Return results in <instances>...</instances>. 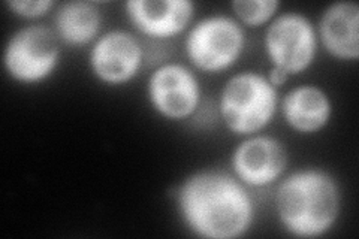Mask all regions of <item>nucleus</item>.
I'll list each match as a JSON object with an SVG mask.
<instances>
[{"label":"nucleus","instance_id":"obj_12","mask_svg":"<svg viewBox=\"0 0 359 239\" xmlns=\"http://www.w3.org/2000/svg\"><path fill=\"white\" fill-rule=\"evenodd\" d=\"M282 114L292 130L313 135L328 126L332 117V102L318 86H299L285 96Z\"/></svg>","mask_w":359,"mask_h":239},{"label":"nucleus","instance_id":"obj_13","mask_svg":"<svg viewBox=\"0 0 359 239\" xmlns=\"http://www.w3.org/2000/svg\"><path fill=\"white\" fill-rule=\"evenodd\" d=\"M102 15L96 4L74 0L57 6L54 17V32L59 39L72 47L95 43L100 36Z\"/></svg>","mask_w":359,"mask_h":239},{"label":"nucleus","instance_id":"obj_8","mask_svg":"<svg viewBox=\"0 0 359 239\" xmlns=\"http://www.w3.org/2000/svg\"><path fill=\"white\" fill-rule=\"evenodd\" d=\"M144 63L140 39L128 30H109L100 35L88 54L90 71L107 86H123L137 76Z\"/></svg>","mask_w":359,"mask_h":239},{"label":"nucleus","instance_id":"obj_1","mask_svg":"<svg viewBox=\"0 0 359 239\" xmlns=\"http://www.w3.org/2000/svg\"><path fill=\"white\" fill-rule=\"evenodd\" d=\"M183 223L204 239H235L250 231L255 202L232 172L204 169L190 174L177 190Z\"/></svg>","mask_w":359,"mask_h":239},{"label":"nucleus","instance_id":"obj_10","mask_svg":"<svg viewBox=\"0 0 359 239\" xmlns=\"http://www.w3.org/2000/svg\"><path fill=\"white\" fill-rule=\"evenodd\" d=\"M125 8L135 29L153 39L180 35L195 14V4L190 0H129Z\"/></svg>","mask_w":359,"mask_h":239},{"label":"nucleus","instance_id":"obj_11","mask_svg":"<svg viewBox=\"0 0 359 239\" xmlns=\"http://www.w3.org/2000/svg\"><path fill=\"white\" fill-rule=\"evenodd\" d=\"M318 39L337 60L359 59V6L356 2H335L323 11Z\"/></svg>","mask_w":359,"mask_h":239},{"label":"nucleus","instance_id":"obj_15","mask_svg":"<svg viewBox=\"0 0 359 239\" xmlns=\"http://www.w3.org/2000/svg\"><path fill=\"white\" fill-rule=\"evenodd\" d=\"M5 5L13 14L27 20L41 18L57 6L54 0H8Z\"/></svg>","mask_w":359,"mask_h":239},{"label":"nucleus","instance_id":"obj_16","mask_svg":"<svg viewBox=\"0 0 359 239\" xmlns=\"http://www.w3.org/2000/svg\"><path fill=\"white\" fill-rule=\"evenodd\" d=\"M266 78H268V81L271 83L276 88H278V87L285 86L290 76L285 71L278 69V67H273L271 66V67H269V74L266 75Z\"/></svg>","mask_w":359,"mask_h":239},{"label":"nucleus","instance_id":"obj_3","mask_svg":"<svg viewBox=\"0 0 359 239\" xmlns=\"http://www.w3.org/2000/svg\"><path fill=\"white\" fill-rule=\"evenodd\" d=\"M278 108L277 88L266 75L240 72L223 86L219 97L220 117L232 133L257 135L273 121Z\"/></svg>","mask_w":359,"mask_h":239},{"label":"nucleus","instance_id":"obj_14","mask_svg":"<svg viewBox=\"0 0 359 239\" xmlns=\"http://www.w3.org/2000/svg\"><path fill=\"white\" fill-rule=\"evenodd\" d=\"M231 8L241 26L261 27L278 15L282 4L278 0H235Z\"/></svg>","mask_w":359,"mask_h":239},{"label":"nucleus","instance_id":"obj_5","mask_svg":"<svg viewBox=\"0 0 359 239\" xmlns=\"http://www.w3.org/2000/svg\"><path fill=\"white\" fill-rule=\"evenodd\" d=\"M60 62V39L54 29L30 25L18 29L6 42L4 67L21 84H39L48 79Z\"/></svg>","mask_w":359,"mask_h":239},{"label":"nucleus","instance_id":"obj_7","mask_svg":"<svg viewBox=\"0 0 359 239\" xmlns=\"http://www.w3.org/2000/svg\"><path fill=\"white\" fill-rule=\"evenodd\" d=\"M201 86L194 71L180 63L157 67L147 83L151 108L166 120L192 117L201 104Z\"/></svg>","mask_w":359,"mask_h":239},{"label":"nucleus","instance_id":"obj_4","mask_svg":"<svg viewBox=\"0 0 359 239\" xmlns=\"http://www.w3.org/2000/svg\"><path fill=\"white\" fill-rule=\"evenodd\" d=\"M245 47L244 29L228 15H210L199 20L189 30L184 50L195 69L207 74L228 71Z\"/></svg>","mask_w":359,"mask_h":239},{"label":"nucleus","instance_id":"obj_2","mask_svg":"<svg viewBox=\"0 0 359 239\" xmlns=\"http://www.w3.org/2000/svg\"><path fill=\"white\" fill-rule=\"evenodd\" d=\"M341 190L328 170L306 168L285 177L276 191V212L283 229L295 238H320L335 226Z\"/></svg>","mask_w":359,"mask_h":239},{"label":"nucleus","instance_id":"obj_6","mask_svg":"<svg viewBox=\"0 0 359 239\" xmlns=\"http://www.w3.org/2000/svg\"><path fill=\"white\" fill-rule=\"evenodd\" d=\"M318 32L313 22L301 13L278 14L269 22L264 47L273 67L289 76L306 72L318 54Z\"/></svg>","mask_w":359,"mask_h":239},{"label":"nucleus","instance_id":"obj_9","mask_svg":"<svg viewBox=\"0 0 359 239\" xmlns=\"http://www.w3.org/2000/svg\"><path fill=\"white\" fill-rule=\"evenodd\" d=\"M289 156L282 141L268 135L245 136L231 156L232 174L245 187H266L282 178Z\"/></svg>","mask_w":359,"mask_h":239}]
</instances>
